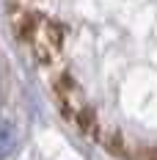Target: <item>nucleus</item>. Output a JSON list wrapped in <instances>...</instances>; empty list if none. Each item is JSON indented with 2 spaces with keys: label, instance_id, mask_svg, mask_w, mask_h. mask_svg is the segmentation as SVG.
I'll list each match as a JSON object with an SVG mask.
<instances>
[{
  "label": "nucleus",
  "instance_id": "2",
  "mask_svg": "<svg viewBox=\"0 0 157 160\" xmlns=\"http://www.w3.org/2000/svg\"><path fill=\"white\" fill-rule=\"evenodd\" d=\"M14 146H17V130L11 122H0V160L3 158H8L11 152H14Z\"/></svg>",
  "mask_w": 157,
  "mask_h": 160
},
{
  "label": "nucleus",
  "instance_id": "1",
  "mask_svg": "<svg viewBox=\"0 0 157 160\" xmlns=\"http://www.w3.org/2000/svg\"><path fill=\"white\" fill-rule=\"evenodd\" d=\"M25 39L31 42L33 52L39 55V61H55L58 58V50H61V31L58 25H52L50 19H42V17H31L28 22V31H25Z\"/></svg>",
  "mask_w": 157,
  "mask_h": 160
}]
</instances>
